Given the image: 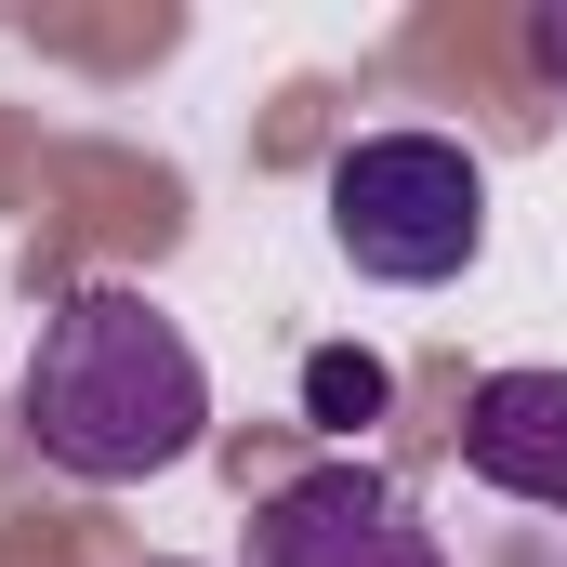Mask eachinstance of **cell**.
<instances>
[{"label":"cell","mask_w":567,"mask_h":567,"mask_svg":"<svg viewBox=\"0 0 567 567\" xmlns=\"http://www.w3.org/2000/svg\"><path fill=\"white\" fill-rule=\"evenodd\" d=\"M13 423L53 475L80 488H145L172 462H198L212 435V370L185 343V317L133 278H93L66 290L27 343V383H13Z\"/></svg>","instance_id":"6da1fadb"},{"label":"cell","mask_w":567,"mask_h":567,"mask_svg":"<svg viewBox=\"0 0 567 567\" xmlns=\"http://www.w3.org/2000/svg\"><path fill=\"white\" fill-rule=\"evenodd\" d=\"M330 251L383 290H449L488 251V172L449 133H357L330 158Z\"/></svg>","instance_id":"7a4b0ae2"},{"label":"cell","mask_w":567,"mask_h":567,"mask_svg":"<svg viewBox=\"0 0 567 567\" xmlns=\"http://www.w3.org/2000/svg\"><path fill=\"white\" fill-rule=\"evenodd\" d=\"M238 567H449V542L423 528V502H410L383 462L330 449V462H303V475H278V488L251 502Z\"/></svg>","instance_id":"3957f363"},{"label":"cell","mask_w":567,"mask_h":567,"mask_svg":"<svg viewBox=\"0 0 567 567\" xmlns=\"http://www.w3.org/2000/svg\"><path fill=\"white\" fill-rule=\"evenodd\" d=\"M462 462L528 502V515H567V370H488L462 396Z\"/></svg>","instance_id":"277c9868"},{"label":"cell","mask_w":567,"mask_h":567,"mask_svg":"<svg viewBox=\"0 0 567 567\" xmlns=\"http://www.w3.org/2000/svg\"><path fill=\"white\" fill-rule=\"evenodd\" d=\"M383 410H396V370H383L370 343H317V357H303V423L317 435H370Z\"/></svg>","instance_id":"5b68a950"},{"label":"cell","mask_w":567,"mask_h":567,"mask_svg":"<svg viewBox=\"0 0 567 567\" xmlns=\"http://www.w3.org/2000/svg\"><path fill=\"white\" fill-rule=\"evenodd\" d=\"M528 66L567 93V0H542V13H528Z\"/></svg>","instance_id":"8992f818"},{"label":"cell","mask_w":567,"mask_h":567,"mask_svg":"<svg viewBox=\"0 0 567 567\" xmlns=\"http://www.w3.org/2000/svg\"><path fill=\"white\" fill-rule=\"evenodd\" d=\"M145 567H185V555H145Z\"/></svg>","instance_id":"52a82bcc"}]
</instances>
